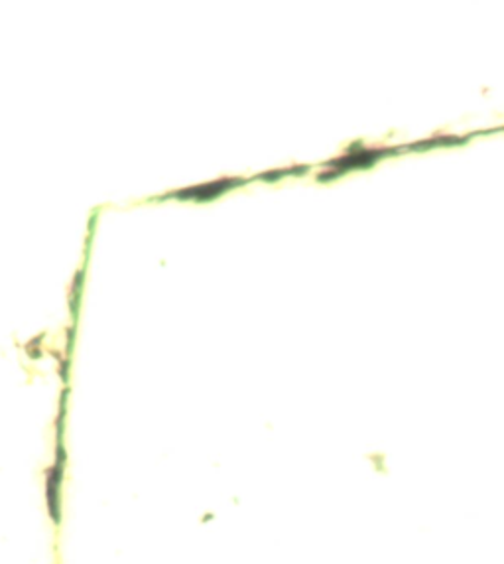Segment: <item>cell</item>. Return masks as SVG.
Masks as SVG:
<instances>
[{
    "label": "cell",
    "instance_id": "cell-1",
    "mask_svg": "<svg viewBox=\"0 0 504 564\" xmlns=\"http://www.w3.org/2000/svg\"><path fill=\"white\" fill-rule=\"evenodd\" d=\"M252 184L249 176H219L216 180H207L184 188L169 189L164 194H158L154 198H149L150 204H166V202H178V204H213L217 199L223 198L231 192L244 188Z\"/></svg>",
    "mask_w": 504,
    "mask_h": 564
},
{
    "label": "cell",
    "instance_id": "cell-2",
    "mask_svg": "<svg viewBox=\"0 0 504 564\" xmlns=\"http://www.w3.org/2000/svg\"><path fill=\"white\" fill-rule=\"evenodd\" d=\"M85 279H87V263L81 264L69 282L67 289V311L72 322H79V312H81V302H84Z\"/></svg>",
    "mask_w": 504,
    "mask_h": 564
},
{
    "label": "cell",
    "instance_id": "cell-3",
    "mask_svg": "<svg viewBox=\"0 0 504 564\" xmlns=\"http://www.w3.org/2000/svg\"><path fill=\"white\" fill-rule=\"evenodd\" d=\"M302 170L306 169H276V170H266V172H261V174H254L251 176L252 182H266V184H274V182H281L282 178H286V176H294V174H302Z\"/></svg>",
    "mask_w": 504,
    "mask_h": 564
}]
</instances>
